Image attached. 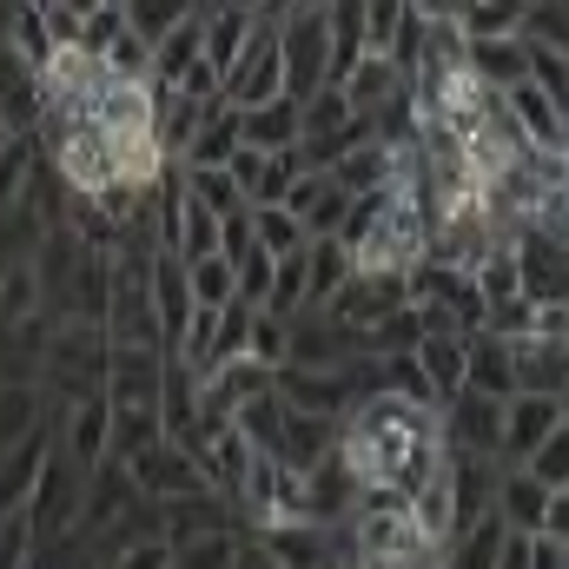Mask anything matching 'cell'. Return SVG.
I'll list each match as a JSON object with an SVG mask.
<instances>
[{"label": "cell", "instance_id": "obj_29", "mask_svg": "<svg viewBox=\"0 0 569 569\" xmlns=\"http://www.w3.org/2000/svg\"><path fill=\"white\" fill-rule=\"evenodd\" d=\"M252 27H259V20H252L246 7H206V67H212L219 80H226V67L246 53Z\"/></svg>", "mask_w": 569, "mask_h": 569}, {"label": "cell", "instance_id": "obj_7", "mask_svg": "<svg viewBox=\"0 0 569 569\" xmlns=\"http://www.w3.org/2000/svg\"><path fill=\"white\" fill-rule=\"evenodd\" d=\"M510 266L530 305H563V232H543V226H523L510 246Z\"/></svg>", "mask_w": 569, "mask_h": 569}, {"label": "cell", "instance_id": "obj_9", "mask_svg": "<svg viewBox=\"0 0 569 569\" xmlns=\"http://www.w3.org/2000/svg\"><path fill=\"white\" fill-rule=\"evenodd\" d=\"M437 425H443V450H463V457H497V437H503V405H497V398H477V391H457L450 405H437Z\"/></svg>", "mask_w": 569, "mask_h": 569}, {"label": "cell", "instance_id": "obj_42", "mask_svg": "<svg viewBox=\"0 0 569 569\" xmlns=\"http://www.w3.org/2000/svg\"><path fill=\"white\" fill-rule=\"evenodd\" d=\"M272 266H279V259H272V252H266V246L252 239V246H246V252L232 259V298L259 305V298H266V284H272Z\"/></svg>", "mask_w": 569, "mask_h": 569}, {"label": "cell", "instance_id": "obj_26", "mask_svg": "<svg viewBox=\"0 0 569 569\" xmlns=\"http://www.w3.org/2000/svg\"><path fill=\"white\" fill-rule=\"evenodd\" d=\"M239 146H252V152H284V146H298V100H266V107H246L239 113Z\"/></svg>", "mask_w": 569, "mask_h": 569}, {"label": "cell", "instance_id": "obj_48", "mask_svg": "<svg viewBox=\"0 0 569 569\" xmlns=\"http://www.w3.org/2000/svg\"><path fill=\"white\" fill-rule=\"evenodd\" d=\"M305 172V159H298V146H284V152H266V172H259V186H252V206H279L284 186Z\"/></svg>", "mask_w": 569, "mask_h": 569}, {"label": "cell", "instance_id": "obj_24", "mask_svg": "<svg viewBox=\"0 0 569 569\" xmlns=\"http://www.w3.org/2000/svg\"><path fill=\"white\" fill-rule=\"evenodd\" d=\"M411 358H418V371H425V385H430L437 405H450V398L463 391V338H457V331H425Z\"/></svg>", "mask_w": 569, "mask_h": 569}, {"label": "cell", "instance_id": "obj_61", "mask_svg": "<svg viewBox=\"0 0 569 569\" xmlns=\"http://www.w3.org/2000/svg\"><path fill=\"white\" fill-rule=\"evenodd\" d=\"M0 140H7V133H0Z\"/></svg>", "mask_w": 569, "mask_h": 569}, {"label": "cell", "instance_id": "obj_60", "mask_svg": "<svg viewBox=\"0 0 569 569\" xmlns=\"http://www.w3.org/2000/svg\"><path fill=\"white\" fill-rule=\"evenodd\" d=\"M206 7H226V0H206Z\"/></svg>", "mask_w": 569, "mask_h": 569}, {"label": "cell", "instance_id": "obj_12", "mask_svg": "<svg viewBox=\"0 0 569 569\" xmlns=\"http://www.w3.org/2000/svg\"><path fill=\"white\" fill-rule=\"evenodd\" d=\"M60 450H67V463L87 477V470H100L107 457H113V405L93 391V398H73L67 405V430H60Z\"/></svg>", "mask_w": 569, "mask_h": 569}, {"label": "cell", "instance_id": "obj_49", "mask_svg": "<svg viewBox=\"0 0 569 569\" xmlns=\"http://www.w3.org/2000/svg\"><path fill=\"white\" fill-rule=\"evenodd\" d=\"M517 40H543V47H569L563 0H530V13H523V33H517Z\"/></svg>", "mask_w": 569, "mask_h": 569}, {"label": "cell", "instance_id": "obj_1", "mask_svg": "<svg viewBox=\"0 0 569 569\" xmlns=\"http://www.w3.org/2000/svg\"><path fill=\"white\" fill-rule=\"evenodd\" d=\"M425 212L405 199V192H385V206H378V219L358 232V246H351V272H385V279H405L418 259H425Z\"/></svg>", "mask_w": 569, "mask_h": 569}, {"label": "cell", "instance_id": "obj_30", "mask_svg": "<svg viewBox=\"0 0 569 569\" xmlns=\"http://www.w3.org/2000/svg\"><path fill=\"white\" fill-rule=\"evenodd\" d=\"M345 279H351V252L338 239H311L305 246V311H325Z\"/></svg>", "mask_w": 569, "mask_h": 569}, {"label": "cell", "instance_id": "obj_14", "mask_svg": "<svg viewBox=\"0 0 569 569\" xmlns=\"http://www.w3.org/2000/svg\"><path fill=\"white\" fill-rule=\"evenodd\" d=\"M186 457L199 463V483H206L212 497H226V503H232L259 450H252V443H246V437H239V430H232V425H219V430H212V437H206V443H199V450H186Z\"/></svg>", "mask_w": 569, "mask_h": 569}, {"label": "cell", "instance_id": "obj_23", "mask_svg": "<svg viewBox=\"0 0 569 569\" xmlns=\"http://www.w3.org/2000/svg\"><path fill=\"white\" fill-rule=\"evenodd\" d=\"M199 60H206V13H192V20H179L166 40H152V67H146V80L179 87Z\"/></svg>", "mask_w": 569, "mask_h": 569}, {"label": "cell", "instance_id": "obj_38", "mask_svg": "<svg viewBox=\"0 0 569 569\" xmlns=\"http://www.w3.org/2000/svg\"><path fill=\"white\" fill-rule=\"evenodd\" d=\"M259 311L266 318H298L305 311V252H284L279 266H272V284H266Z\"/></svg>", "mask_w": 569, "mask_h": 569}, {"label": "cell", "instance_id": "obj_43", "mask_svg": "<svg viewBox=\"0 0 569 569\" xmlns=\"http://www.w3.org/2000/svg\"><path fill=\"white\" fill-rule=\"evenodd\" d=\"M186 291H192V305H212V311H219V305L232 298V266H226L219 252H212V259H192V266H186Z\"/></svg>", "mask_w": 569, "mask_h": 569}, {"label": "cell", "instance_id": "obj_56", "mask_svg": "<svg viewBox=\"0 0 569 569\" xmlns=\"http://www.w3.org/2000/svg\"><path fill=\"white\" fill-rule=\"evenodd\" d=\"M232 569H279V563H272L252 537H239V543H232Z\"/></svg>", "mask_w": 569, "mask_h": 569}, {"label": "cell", "instance_id": "obj_2", "mask_svg": "<svg viewBox=\"0 0 569 569\" xmlns=\"http://www.w3.org/2000/svg\"><path fill=\"white\" fill-rule=\"evenodd\" d=\"M107 358H113V338L100 325H53V345H47V385L73 405V398H93L107 385Z\"/></svg>", "mask_w": 569, "mask_h": 569}, {"label": "cell", "instance_id": "obj_3", "mask_svg": "<svg viewBox=\"0 0 569 569\" xmlns=\"http://www.w3.org/2000/svg\"><path fill=\"white\" fill-rule=\"evenodd\" d=\"M80 483H87V477H80V470L67 463V450L53 443L47 463H40V477H33V490H27V503H20V523H27L33 543H60V537H73Z\"/></svg>", "mask_w": 569, "mask_h": 569}, {"label": "cell", "instance_id": "obj_36", "mask_svg": "<svg viewBox=\"0 0 569 569\" xmlns=\"http://www.w3.org/2000/svg\"><path fill=\"white\" fill-rule=\"evenodd\" d=\"M331 179H338V186H345L351 199H358V192H385V179H391V152H385L378 140L351 146V152H345V159L331 166Z\"/></svg>", "mask_w": 569, "mask_h": 569}, {"label": "cell", "instance_id": "obj_34", "mask_svg": "<svg viewBox=\"0 0 569 569\" xmlns=\"http://www.w3.org/2000/svg\"><path fill=\"white\" fill-rule=\"evenodd\" d=\"M497 543H503V517L490 510V517H477L470 530H457L443 543V569H490L497 563Z\"/></svg>", "mask_w": 569, "mask_h": 569}, {"label": "cell", "instance_id": "obj_8", "mask_svg": "<svg viewBox=\"0 0 569 569\" xmlns=\"http://www.w3.org/2000/svg\"><path fill=\"white\" fill-rule=\"evenodd\" d=\"M405 305H411V298H405V279L351 272V279L331 291L325 318H331V325H345V331H365V325H378V318H391V311H405Z\"/></svg>", "mask_w": 569, "mask_h": 569}, {"label": "cell", "instance_id": "obj_21", "mask_svg": "<svg viewBox=\"0 0 569 569\" xmlns=\"http://www.w3.org/2000/svg\"><path fill=\"white\" fill-rule=\"evenodd\" d=\"M463 391H477V398H517V378H510V351H503V338H490V331H470L463 338Z\"/></svg>", "mask_w": 569, "mask_h": 569}, {"label": "cell", "instance_id": "obj_40", "mask_svg": "<svg viewBox=\"0 0 569 569\" xmlns=\"http://www.w3.org/2000/svg\"><path fill=\"white\" fill-rule=\"evenodd\" d=\"M517 470H530V477H537L550 497H557V490H569V425L550 430V437H543V443H537V450L517 463Z\"/></svg>", "mask_w": 569, "mask_h": 569}, {"label": "cell", "instance_id": "obj_28", "mask_svg": "<svg viewBox=\"0 0 569 569\" xmlns=\"http://www.w3.org/2000/svg\"><path fill=\"white\" fill-rule=\"evenodd\" d=\"M463 67H470L490 93L530 80V73H523V40H517V33H510V40H463Z\"/></svg>", "mask_w": 569, "mask_h": 569}, {"label": "cell", "instance_id": "obj_25", "mask_svg": "<svg viewBox=\"0 0 569 569\" xmlns=\"http://www.w3.org/2000/svg\"><path fill=\"white\" fill-rule=\"evenodd\" d=\"M0 53H13L20 67H47L53 60V33H47V13L40 7H27V0H13L7 7V20H0Z\"/></svg>", "mask_w": 569, "mask_h": 569}, {"label": "cell", "instance_id": "obj_47", "mask_svg": "<svg viewBox=\"0 0 569 569\" xmlns=\"http://www.w3.org/2000/svg\"><path fill=\"white\" fill-rule=\"evenodd\" d=\"M146 443H159V411H140V405L113 411V457H133Z\"/></svg>", "mask_w": 569, "mask_h": 569}, {"label": "cell", "instance_id": "obj_31", "mask_svg": "<svg viewBox=\"0 0 569 569\" xmlns=\"http://www.w3.org/2000/svg\"><path fill=\"white\" fill-rule=\"evenodd\" d=\"M523 13H530V0H463L457 33L463 40H510V33H523Z\"/></svg>", "mask_w": 569, "mask_h": 569}, {"label": "cell", "instance_id": "obj_52", "mask_svg": "<svg viewBox=\"0 0 569 569\" xmlns=\"http://www.w3.org/2000/svg\"><path fill=\"white\" fill-rule=\"evenodd\" d=\"M146 67H152V47H146L140 33L120 27V40L107 47V73H120V80H146Z\"/></svg>", "mask_w": 569, "mask_h": 569}, {"label": "cell", "instance_id": "obj_54", "mask_svg": "<svg viewBox=\"0 0 569 569\" xmlns=\"http://www.w3.org/2000/svg\"><path fill=\"white\" fill-rule=\"evenodd\" d=\"M259 172H266V152H252V146H239V152L226 159V179L246 192V206H252V186H259Z\"/></svg>", "mask_w": 569, "mask_h": 569}, {"label": "cell", "instance_id": "obj_17", "mask_svg": "<svg viewBox=\"0 0 569 569\" xmlns=\"http://www.w3.org/2000/svg\"><path fill=\"white\" fill-rule=\"evenodd\" d=\"M338 450V418H311V411H284L279 437H272V450L266 457H279L284 470H311V463H325Z\"/></svg>", "mask_w": 569, "mask_h": 569}, {"label": "cell", "instance_id": "obj_35", "mask_svg": "<svg viewBox=\"0 0 569 569\" xmlns=\"http://www.w3.org/2000/svg\"><path fill=\"white\" fill-rule=\"evenodd\" d=\"M40 411H47V385H0V450H13L33 425H47Z\"/></svg>", "mask_w": 569, "mask_h": 569}, {"label": "cell", "instance_id": "obj_45", "mask_svg": "<svg viewBox=\"0 0 569 569\" xmlns=\"http://www.w3.org/2000/svg\"><path fill=\"white\" fill-rule=\"evenodd\" d=\"M27 172H33V140L27 133H7L0 140V212H13V192L27 186Z\"/></svg>", "mask_w": 569, "mask_h": 569}, {"label": "cell", "instance_id": "obj_5", "mask_svg": "<svg viewBox=\"0 0 569 569\" xmlns=\"http://www.w3.org/2000/svg\"><path fill=\"white\" fill-rule=\"evenodd\" d=\"M120 470H127V483H133V497H152V503H172V497H199L206 483H199V463L179 450V443H146L133 457H120Z\"/></svg>", "mask_w": 569, "mask_h": 569}, {"label": "cell", "instance_id": "obj_53", "mask_svg": "<svg viewBox=\"0 0 569 569\" xmlns=\"http://www.w3.org/2000/svg\"><path fill=\"white\" fill-rule=\"evenodd\" d=\"M100 569H172V543L166 537H133L113 563H100Z\"/></svg>", "mask_w": 569, "mask_h": 569}, {"label": "cell", "instance_id": "obj_51", "mask_svg": "<svg viewBox=\"0 0 569 569\" xmlns=\"http://www.w3.org/2000/svg\"><path fill=\"white\" fill-rule=\"evenodd\" d=\"M120 27H127V20H120V7H100V13H87V20H80V40H73V47H80V53H93V60H107V47L120 40Z\"/></svg>", "mask_w": 569, "mask_h": 569}, {"label": "cell", "instance_id": "obj_32", "mask_svg": "<svg viewBox=\"0 0 569 569\" xmlns=\"http://www.w3.org/2000/svg\"><path fill=\"white\" fill-rule=\"evenodd\" d=\"M192 13H206V0H120V20H127V33H140L146 47L152 40H166L179 20H192Z\"/></svg>", "mask_w": 569, "mask_h": 569}, {"label": "cell", "instance_id": "obj_33", "mask_svg": "<svg viewBox=\"0 0 569 569\" xmlns=\"http://www.w3.org/2000/svg\"><path fill=\"white\" fill-rule=\"evenodd\" d=\"M179 179H186V199H192V206H206L212 219L246 212V192L226 179V166H179Z\"/></svg>", "mask_w": 569, "mask_h": 569}, {"label": "cell", "instance_id": "obj_20", "mask_svg": "<svg viewBox=\"0 0 569 569\" xmlns=\"http://www.w3.org/2000/svg\"><path fill=\"white\" fill-rule=\"evenodd\" d=\"M47 450H53V430L47 425H33L13 450H0V517H20V503H27V490H33L40 463H47Z\"/></svg>", "mask_w": 569, "mask_h": 569}, {"label": "cell", "instance_id": "obj_57", "mask_svg": "<svg viewBox=\"0 0 569 569\" xmlns=\"http://www.w3.org/2000/svg\"><path fill=\"white\" fill-rule=\"evenodd\" d=\"M53 7H67L73 20H87V13H100V7H120V0H53Z\"/></svg>", "mask_w": 569, "mask_h": 569}, {"label": "cell", "instance_id": "obj_15", "mask_svg": "<svg viewBox=\"0 0 569 569\" xmlns=\"http://www.w3.org/2000/svg\"><path fill=\"white\" fill-rule=\"evenodd\" d=\"M510 378L517 391H537V398H563V378H569V351L563 338H510Z\"/></svg>", "mask_w": 569, "mask_h": 569}, {"label": "cell", "instance_id": "obj_4", "mask_svg": "<svg viewBox=\"0 0 569 569\" xmlns=\"http://www.w3.org/2000/svg\"><path fill=\"white\" fill-rule=\"evenodd\" d=\"M219 93H226V107L232 113H246V107H266V100H279L284 93V60H279V27H252V40H246V53L226 67V80H219Z\"/></svg>", "mask_w": 569, "mask_h": 569}, {"label": "cell", "instance_id": "obj_44", "mask_svg": "<svg viewBox=\"0 0 569 569\" xmlns=\"http://www.w3.org/2000/svg\"><path fill=\"white\" fill-rule=\"evenodd\" d=\"M232 530H212V537H192V543H172V569H232Z\"/></svg>", "mask_w": 569, "mask_h": 569}, {"label": "cell", "instance_id": "obj_58", "mask_svg": "<svg viewBox=\"0 0 569 569\" xmlns=\"http://www.w3.org/2000/svg\"><path fill=\"white\" fill-rule=\"evenodd\" d=\"M27 7H40V13H47V7H53V0H27Z\"/></svg>", "mask_w": 569, "mask_h": 569}, {"label": "cell", "instance_id": "obj_22", "mask_svg": "<svg viewBox=\"0 0 569 569\" xmlns=\"http://www.w3.org/2000/svg\"><path fill=\"white\" fill-rule=\"evenodd\" d=\"M159 510V537L166 543H192V537H212V530H232L226 517V497H212V490H199V497H172V503H152Z\"/></svg>", "mask_w": 569, "mask_h": 569}, {"label": "cell", "instance_id": "obj_16", "mask_svg": "<svg viewBox=\"0 0 569 569\" xmlns=\"http://www.w3.org/2000/svg\"><path fill=\"white\" fill-rule=\"evenodd\" d=\"M146 291H152V325H159V345L172 351V338H179V331H186V318H192L186 266H179L172 252H152V266H146Z\"/></svg>", "mask_w": 569, "mask_h": 569}, {"label": "cell", "instance_id": "obj_18", "mask_svg": "<svg viewBox=\"0 0 569 569\" xmlns=\"http://www.w3.org/2000/svg\"><path fill=\"white\" fill-rule=\"evenodd\" d=\"M284 411H311V418H345L351 411V391L338 371H298V365H279V385Z\"/></svg>", "mask_w": 569, "mask_h": 569}, {"label": "cell", "instance_id": "obj_19", "mask_svg": "<svg viewBox=\"0 0 569 569\" xmlns=\"http://www.w3.org/2000/svg\"><path fill=\"white\" fill-rule=\"evenodd\" d=\"M563 497V490H557ZM497 517H503V530H523V537H543V517H550V490L530 477V470H503L497 477V503H490Z\"/></svg>", "mask_w": 569, "mask_h": 569}, {"label": "cell", "instance_id": "obj_27", "mask_svg": "<svg viewBox=\"0 0 569 569\" xmlns=\"http://www.w3.org/2000/svg\"><path fill=\"white\" fill-rule=\"evenodd\" d=\"M405 87H411V80H405V73H398L385 53H365V60L345 73V87H338V93L351 100V113H365V120H371V113H378L391 93H405Z\"/></svg>", "mask_w": 569, "mask_h": 569}, {"label": "cell", "instance_id": "obj_50", "mask_svg": "<svg viewBox=\"0 0 569 569\" xmlns=\"http://www.w3.org/2000/svg\"><path fill=\"white\" fill-rule=\"evenodd\" d=\"M246 358L252 365H284V318H266V311H252V331H246Z\"/></svg>", "mask_w": 569, "mask_h": 569}, {"label": "cell", "instance_id": "obj_13", "mask_svg": "<svg viewBox=\"0 0 569 569\" xmlns=\"http://www.w3.org/2000/svg\"><path fill=\"white\" fill-rule=\"evenodd\" d=\"M345 206H351V192H345L331 172H298L279 199V212H291V219L305 226V239H331L338 219H345Z\"/></svg>", "mask_w": 569, "mask_h": 569}, {"label": "cell", "instance_id": "obj_10", "mask_svg": "<svg viewBox=\"0 0 569 569\" xmlns=\"http://www.w3.org/2000/svg\"><path fill=\"white\" fill-rule=\"evenodd\" d=\"M497 100H503V113H510V127H517V140H523V152H563V146H569L563 107H557V100H550L543 87L517 80V87H503Z\"/></svg>", "mask_w": 569, "mask_h": 569}, {"label": "cell", "instance_id": "obj_39", "mask_svg": "<svg viewBox=\"0 0 569 569\" xmlns=\"http://www.w3.org/2000/svg\"><path fill=\"white\" fill-rule=\"evenodd\" d=\"M252 212V239L272 252V259H284V252H305L311 239H305V226L291 219V212H279V206H246Z\"/></svg>", "mask_w": 569, "mask_h": 569}, {"label": "cell", "instance_id": "obj_6", "mask_svg": "<svg viewBox=\"0 0 569 569\" xmlns=\"http://www.w3.org/2000/svg\"><path fill=\"white\" fill-rule=\"evenodd\" d=\"M87 120L100 127V133H113V140H133V133H152V120H159V100H152V80H120V73H107L87 100Z\"/></svg>", "mask_w": 569, "mask_h": 569}, {"label": "cell", "instance_id": "obj_59", "mask_svg": "<svg viewBox=\"0 0 569 569\" xmlns=\"http://www.w3.org/2000/svg\"><path fill=\"white\" fill-rule=\"evenodd\" d=\"M7 7H13V0H0V20H7Z\"/></svg>", "mask_w": 569, "mask_h": 569}, {"label": "cell", "instance_id": "obj_55", "mask_svg": "<svg viewBox=\"0 0 569 569\" xmlns=\"http://www.w3.org/2000/svg\"><path fill=\"white\" fill-rule=\"evenodd\" d=\"M490 569H530V537H523V530H503L497 563H490Z\"/></svg>", "mask_w": 569, "mask_h": 569}, {"label": "cell", "instance_id": "obj_11", "mask_svg": "<svg viewBox=\"0 0 569 569\" xmlns=\"http://www.w3.org/2000/svg\"><path fill=\"white\" fill-rule=\"evenodd\" d=\"M563 398H537V391H517L503 398V437H497V457L503 463H523L550 430H563Z\"/></svg>", "mask_w": 569, "mask_h": 569}, {"label": "cell", "instance_id": "obj_37", "mask_svg": "<svg viewBox=\"0 0 569 569\" xmlns=\"http://www.w3.org/2000/svg\"><path fill=\"white\" fill-rule=\"evenodd\" d=\"M239 152V113L226 107V113H212L199 133H192V146L179 152V166H226Z\"/></svg>", "mask_w": 569, "mask_h": 569}, {"label": "cell", "instance_id": "obj_41", "mask_svg": "<svg viewBox=\"0 0 569 569\" xmlns=\"http://www.w3.org/2000/svg\"><path fill=\"white\" fill-rule=\"evenodd\" d=\"M279 425H284V398H279V391H266V398H252V405H239V411H232V430H239L252 450H272Z\"/></svg>", "mask_w": 569, "mask_h": 569}, {"label": "cell", "instance_id": "obj_46", "mask_svg": "<svg viewBox=\"0 0 569 569\" xmlns=\"http://www.w3.org/2000/svg\"><path fill=\"white\" fill-rule=\"evenodd\" d=\"M470 284H477V298H483V311L490 305H503V298H523V284H517V266H510V252H490L477 272H470Z\"/></svg>", "mask_w": 569, "mask_h": 569}]
</instances>
